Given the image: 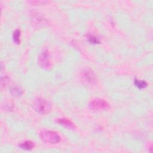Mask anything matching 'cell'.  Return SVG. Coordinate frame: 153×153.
I'll list each match as a JSON object with an SVG mask.
<instances>
[{
  "label": "cell",
  "mask_w": 153,
  "mask_h": 153,
  "mask_svg": "<svg viewBox=\"0 0 153 153\" xmlns=\"http://www.w3.org/2000/svg\"><path fill=\"white\" fill-rule=\"evenodd\" d=\"M33 106L35 111L41 114H46L51 110V105L49 102L42 98L35 99Z\"/></svg>",
  "instance_id": "6da1fadb"
},
{
  "label": "cell",
  "mask_w": 153,
  "mask_h": 153,
  "mask_svg": "<svg viewBox=\"0 0 153 153\" xmlns=\"http://www.w3.org/2000/svg\"><path fill=\"white\" fill-rule=\"evenodd\" d=\"M40 137L43 142L52 144H57L60 141L59 135L56 132L51 130L41 132L40 134Z\"/></svg>",
  "instance_id": "7a4b0ae2"
},
{
  "label": "cell",
  "mask_w": 153,
  "mask_h": 153,
  "mask_svg": "<svg viewBox=\"0 0 153 153\" xmlns=\"http://www.w3.org/2000/svg\"><path fill=\"white\" fill-rule=\"evenodd\" d=\"M38 62L40 67L44 69H49L52 67L50 57L47 50L43 51L39 56Z\"/></svg>",
  "instance_id": "3957f363"
},
{
  "label": "cell",
  "mask_w": 153,
  "mask_h": 153,
  "mask_svg": "<svg viewBox=\"0 0 153 153\" xmlns=\"http://www.w3.org/2000/svg\"><path fill=\"white\" fill-rule=\"evenodd\" d=\"M90 106L93 110H103L109 108V104L102 99L97 98L90 102Z\"/></svg>",
  "instance_id": "277c9868"
},
{
  "label": "cell",
  "mask_w": 153,
  "mask_h": 153,
  "mask_svg": "<svg viewBox=\"0 0 153 153\" xmlns=\"http://www.w3.org/2000/svg\"><path fill=\"white\" fill-rule=\"evenodd\" d=\"M81 76L85 81L91 84L96 83V77L94 72L90 68H85L81 72Z\"/></svg>",
  "instance_id": "5b68a950"
},
{
  "label": "cell",
  "mask_w": 153,
  "mask_h": 153,
  "mask_svg": "<svg viewBox=\"0 0 153 153\" xmlns=\"http://www.w3.org/2000/svg\"><path fill=\"white\" fill-rule=\"evenodd\" d=\"M57 123L59 124L65 126L70 129H75V125L72 122L67 118H59L57 120Z\"/></svg>",
  "instance_id": "8992f818"
},
{
  "label": "cell",
  "mask_w": 153,
  "mask_h": 153,
  "mask_svg": "<svg viewBox=\"0 0 153 153\" xmlns=\"http://www.w3.org/2000/svg\"><path fill=\"white\" fill-rule=\"evenodd\" d=\"M19 147L25 150H31L34 147V143L30 141H27L20 144Z\"/></svg>",
  "instance_id": "52a82bcc"
},
{
  "label": "cell",
  "mask_w": 153,
  "mask_h": 153,
  "mask_svg": "<svg viewBox=\"0 0 153 153\" xmlns=\"http://www.w3.org/2000/svg\"><path fill=\"white\" fill-rule=\"evenodd\" d=\"M11 93L13 96L20 97L22 95L23 91L20 88L18 87H13L11 89Z\"/></svg>",
  "instance_id": "ba28073f"
},
{
  "label": "cell",
  "mask_w": 153,
  "mask_h": 153,
  "mask_svg": "<svg viewBox=\"0 0 153 153\" xmlns=\"http://www.w3.org/2000/svg\"><path fill=\"white\" fill-rule=\"evenodd\" d=\"M21 32L19 29H16L13 35V41L17 44H19L21 42Z\"/></svg>",
  "instance_id": "9c48e42d"
},
{
  "label": "cell",
  "mask_w": 153,
  "mask_h": 153,
  "mask_svg": "<svg viewBox=\"0 0 153 153\" xmlns=\"http://www.w3.org/2000/svg\"><path fill=\"white\" fill-rule=\"evenodd\" d=\"M135 84L137 88H139L140 89H144V88L147 87L148 86V84L145 81L140 80H137V79H135Z\"/></svg>",
  "instance_id": "30bf717a"
},
{
  "label": "cell",
  "mask_w": 153,
  "mask_h": 153,
  "mask_svg": "<svg viewBox=\"0 0 153 153\" xmlns=\"http://www.w3.org/2000/svg\"><path fill=\"white\" fill-rule=\"evenodd\" d=\"M87 38H88V40H89V42L90 43H91V44H95L100 43V41H99V38H98V37H96L95 35L90 34V35H89L87 36Z\"/></svg>",
  "instance_id": "8fae6325"
},
{
  "label": "cell",
  "mask_w": 153,
  "mask_h": 153,
  "mask_svg": "<svg viewBox=\"0 0 153 153\" xmlns=\"http://www.w3.org/2000/svg\"><path fill=\"white\" fill-rule=\"evenodd\" d=\"M10 81V79L7 76H4V77L1 78V86H6Z\"/></svg>",
  "instance_id": "7c38bea8"
},
{
  "label": "cell",
  "mask_w": 153,
  "mask_h": 153,
  "mask_svg": "<svg viewBox=\"0 0 153 153\" xmlns=\"http://www.w3.org/2000/svg\"><path fill=\"white\" fill-rule=\"evenodd\" d=\"M31 3H33V4H35V5H42L44 4H46L48 3V1H31L30 2Z\"/></svg>",
  "instance_id": "4fadbf2b"
}]
</instances>
